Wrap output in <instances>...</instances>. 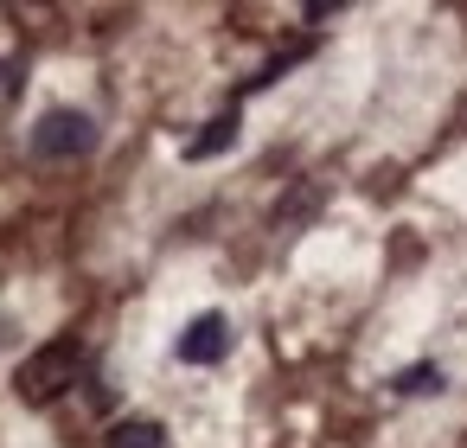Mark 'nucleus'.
Listing matches in <instances>:
<instances>
[{"instance_id":"1","label":"nucleus","mask_w":467,"mask_h":448,"mask_svg":"<svg viewBox=\"0 0 467 448\" xmlns=\"http://www.w3.org/2000/svg\"><path fill=\"white\" fill-rule=\"evenodd\" d=\"M78 378H84V346H78V339H46V346L20 365L14 391H20L26 403H58Z\"/></svg>"},{"instance_id":"2","label":"nucleus","mask_w":467,"mask_h":448,"mask_svg":"<svg viewBox=\"0 0 467 448\" xmlns=\"http://www.w3.org/2000/svg\"><path fill=\"white\" fill-rule=\"evenodd\" d=\"M97 148V122L84 109H46L39 129H33V154L39 161H78Z\"/></svg>"},{"instance_id":"3","label":"nucleus","mask_w":467,"mask_h":448,"mask_svg":"<svg viewBox=\"0 0 467 448\" xmlns=\"http://www.w3.org/2000/svg\"><path fill=\"white\" fill-rule=\"evenodd\" d=\"M231 352V327H224V314H199L186 333H180V359L186 365H218Z\"/></svg>"},{"instance_id":"4","label":"nucleus","mask_w":467,"mask_h":448,"mask_svg":"<svg viewBox=\"0 0 467 448\" xmlns=\"http://www.w3.org/2000/svg\"><path fill=\"white\" fill-rule=\"evenodd\" d=\"M231 141H237V109L212 116V122H205V135H192V141H186V161H212V154H224Z\"/></svg>"},{"instance_id":"5","label":"nucleus","mask_w":467,"mask_h":448,"mask_svg":"<svg viewBox=\"0 0 467 448\" xmlns=\"http://www.w3.org/2000/svg\"><path fill=\"white\" fill-rule=\"evenodd\" d=\"M103 448H167V429L161 422H148V416H129V422H116L109 429V442Z\"/></svg>"},{"instance_id":"6","label":"nucleus","mask_w":467,"mask_h":448,"mask_svg":"<svg viewBox=\"0 0 467 448\" xmlns=\"http://www.w3.org/2000/svg\"><path fill=\"white\" fill-rule=\"evenodd\" d=\"M448 378H441V365H410V371H397V391L403 397H429V391H441Z\"/></svg>"},{"instance_id":"7","label":"nucleus","mask_w":467,"mask_h":448,"mask_svg":"<svg viewBox=\"0 0 467 448\" xmlns=\"http://www.w3.org/2000/svg\"><path fill=\"white\" fill-rule=\"evenodd\" d=\"M301 58H307V46H288V52H275V58H269V65H263V71L250 78V90H263V84H275V78H282L288 65H301Z\"/></svg>"}]
</instances>
